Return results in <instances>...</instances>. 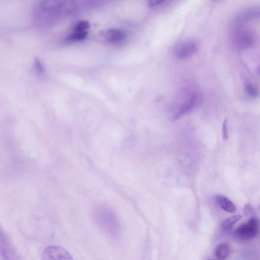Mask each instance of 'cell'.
<instances>
[{
	"label": "cell",
	"instance_id": "obj_1",
	"mask_svg": "<svg viewBox=\"0 0 260 260\" xmlns=\"http://www.w3.org/2000/svg\"><path fill=\"white\" fill-rule=\"evenodd\" d=\"M202 94L196 89H185L173 106V117L177 119L192 110L201 101Z\"/></svg>",
	"mask_w": 260,
	"mask_h": 260
},
{
	"label": "cell",
	"instance_id": "obj_2",
	"mask_svg": "<svg viewBox=\"0 0 260 260\" xmlns=\"http://www.w3.org/2000/svg\"><path fill=\"white\" fill-rule=\"evenodd\" d=\"M232 44L239 51H243L253 46L256 42V36L252 30L239 28L232 36Z\"/></svg>",
	"mask_w": 260,
	"mask_h": 260
},
{
	"label": "cell",
	"instance_id": "obj_3",
	"mask_svg": "<svg viewBox=\"0 0 260 260\" xmlns=\"http://www.w3.org/2000/svg\"><path fill=\"white\" fill-rule=\"evenodd\" d=\"M93 218L95 223L103 231L113 234L116 229L115 220L112 215L105 209L98 207L93 212Z\"/></svg>",
	"mask_w": 260,
	"mask_h": 260
},
{
	"label": "cell",
	"instance_id": "obj_4",
	"mask_svg": "<svg viewBox=\"0 0 260 260\" xmlns=\"http://www.w3.org/2000/svg\"><path fill=\"white\" fill-rule=\"evenodd\" d=\"M259 231V221L251 218L245 223L239 226L234 233L235 239L240 241H248L254 239Z\"/></svg>",
	"mask_w": 260,
	"mask_h": 260
},
{
	"label": "cell",
	"instance_id": "obj_5",
	"mask_svg": "<svg viewBox=\"0 0 260 260\" xmlns=\"http://www.w3.org/2000/svg\"><path fill=\"white\" fill-rule=\"evenodd\" d=\"M41 260H74L70 254L63 247L50 245L44 250Z\"/></svg>",
	"mask_w": 260,
	"mask_h": 260
},
{
	"label": "cell",
	"instance_id": "obj_6",
	"mask_svg": "<svg viewBox=\"0 0 260 260\" xmlns=\"http://www.w3.org/2000/svg\"><path fill=\"white\" fill-rule=\"evenodd\" d=\"M198 45L193 40H187L178 44L174 49L175 56L180 60L192 57L197 51Z\"/></svg>",
	"mask_w": 260,
	"mask_h": 260
},
{
	"label": "cell",
	"instance_id": "obj_7",
	"mask_svg": "<svg viewBox=\"0 0 260 260\" xmlns=\"http://www.w3.org/2000/svg\"><path fill=\"white\" fill-rule=\"evenodd\" d=\"M258 18H260V7L249 8L240 12L234 23L238 28L241 27L245 23Z\"/></svg>",
	"mask_w": 260,
	"mask_h": 260
},
{
	"label": "cell",
	"instance_id": "obj_8",
	"mask_svg": "<svg viewBox=\"0 0 260 260\" xmlns=\"http://www.w3.org/2000/svg\"><path fill=\"white\" fill-rule=\"evenodd\" d=\"M1 251L3 260H18L15 251L5 234L1 235Z\"/></svg>",
	"mask_w": 260,
	"mask_h": 260
},
{
	"label": "cell",
	"instance_id": "obj_9",
	"mask_svg": "<svg viewBox=\"0 0 260 260\" xmlns=\"http://www.w3.org/2000/svg\"><path fill=\"white\" fill-rule=\"evenodd\" d=\"M126 33L120 29H111L105 34L106 40L110 43H119L125 40Z\"/></svg>",
	"mask_w": 260,
	"mask_h": 260
},
{
	"label": "cell",
	"instance_id": "obj_10",
	"mask_svg": "<svg viewBox=\"0 0 260 260\" xmlns=\"http://www.w3.org/2000/svg\"><path fill=\"white\" fill-rule=\"evenodd\" d=\"M216 201L220 207L229 213H234L237 211V207L228 198L224 196L218 195Z\"/></svg>",
	"mask_w": 260,
	"mask_h": 260
},
{
	"label": "cell",
	"instance_id": "obj_11",
	"mask_svg": "<svg viewBox=\"0 0 260 260\" xmlns=\"http://www.w3.org/2000/svg\"><path fill=\"white\" fill-rule=\"evenodd\" d=\"M230 253L229 245L226 243L219 244L215 251V255L219 260H224L227 259Z\"/></svg>",
	"mask_w": 260,
	"mask_h": 260
},
{
	"label": "cell",
	"instance_id": "obj_12",
	"mask_svg": "<svg viewBox=\"0 0 260 260\" xmlns=\"http://www.w3.org/2000/svg\"><path fill=\"white\" fill-rule=\"evenodd\" d=\"M242 218L241 215L234 216L222 221L220 227L222 231L228 232L230 231L234 226Z\"/></svg>",
	"mask_w": 260,
	"mask_h": 260
},
{
	"label": "cell",
	"instance_id": "obj_13",
	"mask_svg": "<svg viewBox=\"0 0 260 260\" xmlns=\"http://www.w3.org/2000/svg\"><path fill=\"white\" fill-rule=\"evenodd\" d=\"M244 89L247 95L251 98H257L260 96L258 88L251 81H247L244 83Z\"/></svg>",
	"mask_w": 260,
	"mask_h": 260
},
{
	"label": "cell",
	"instance_id": "obj_14",
	"mask_svg": "<svg viewBox=\"0 0 260 260\" xmlns=\"http://www.w3.org/2000/svg\"><path fill=\"white\" fill-rule=\"evenodd\" d=\"M88 32L74 31L67 37V40L71 41H79L84 40L87 36Z\"/></svg>",
	"mask_w": 260,
	"mask_h": 260
},
{
	"label": "cell",
	"instance_id": "obj_15",
	"mask_svg": "<svg viewBox=\"0 0 260 260\" xmlns=\"http://www.w3.org/2000/svg\"><path fill=\"white\" fill-rule=\"evenodd\" d=\"M90 28V23L88 21L83 20L81 21L77 24L74 31L77 32H88Z\"/></svg>",
	"mask_w": 260,
	"mask_h": 260
},
{
	"label": "cell",
	"instance_id": "obj_16",
	"mask_svg": "<svg viewBox=\"0 0 260 260\" xmlns=\"http://www.w3.org/2000/svg\"><path fill=\"white\" fill-rule=\"evenodd\" d=\"M228 120L226 119L223 121L222 126V138L225 140H227L229 138V134L228 131Z\"/></svg>",
	"mask_w": 260,
	"mask_h": 260
},
{
	"label": "cell",
	"instance_id": "obj_17",
	"mask_svg": "<svg viewBox=\"0 0 260 260\" xmlns=\"http://www.w3.org/2000/svg\"><path fill=\"white\" fill-rule=\"evenodd\" d=\"M35 67L37 72L40 74H43L44 69L43 66L39 59H36L35 60Z\"/></svg>",
	"mask_w": 260,
	"mask_h": 260
},
{
	"label": "cell",
	"instance_id": "obj_18",
	"mask_svg": "<svg viewBox=\"0 0 260 260\" xmlns=\"http://www.w3.org/2000/svg\"><path fill=\"white\" fill-rule=\"evenodd\" d=\"M164 2V1H151L149 2V5L151 7H154L161 5Z\"/></svg>",
	"mask_w": 260,
	"mask_h": 260
},
{
	"label": "cell",
	"instance_id": "obj_19",
	"mask_svg": "<svg viewBox=\"0 0 260 260\" xmlns=\"http://www.w3.org/2000/svg\"><path fill=\"white\" fill-rule=\"evenodd\" d=\"M244 212L247 214L251 213L253 212V208L250 204H247L245 205Z\"/></svg>",
	"mask_w": 260,
	"mask_h": 260
},
{
	"label": "cell",
	"instance_id": "obj_20",
	"mask_svg": "<svg viewBox=\"0 0 260 260\" xmlns=\"http://www.w3.org/2000/svg\"><path fill=\"white\" fill-rule=\"evenodd\" d=\"M256 72L260 76V65L257 68Z\"/></svg>",
	"mask_w": 260,
	"mask_h": 260
},
{
	"label": "cell",
	"instance_id": "obj_21",
	"mask_svg": "<svg viewBox=\"0 0 260 260\" xmlns=\"http://www.w3.org/2000/svg\"><path fill=\"white\" fill-rule=\"evenodd\" d=\"M215 260L214 259H209V260Z\"/></svg>",
	"mask_w": 260,
	"mask_h": 260
}]
</instances>
